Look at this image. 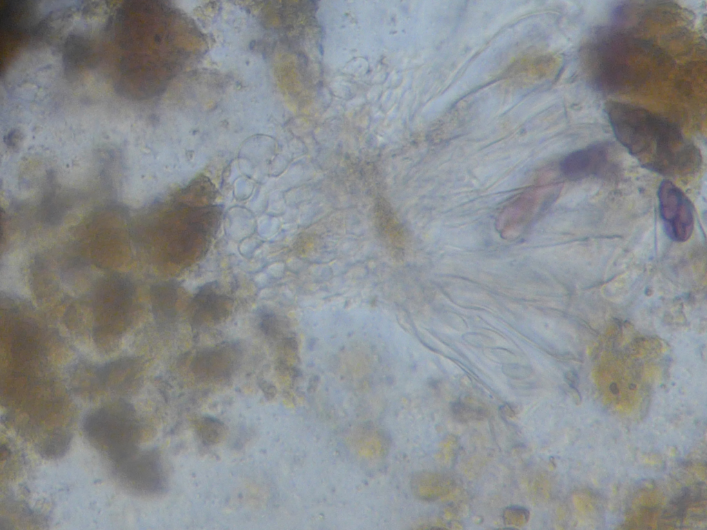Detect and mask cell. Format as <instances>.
Segmentation results:
<instances>
[{"mask_svg": "<svg viewBox=\"0 0 707 530\" xmlns=\"http://www.w3.org/2000/svg\"><path fill=\"white\" fill-rule=\"evenodd\" d=\"M605 110L615 137L641 166L672 177L691 175L699 168V150L675 123L621 102H608Z\"/></svg>", "mask_w": 707, "mask_h": 530, "instance_id": "obj_1", "label": "cell"}, {"mask_svg": "<svg viewBox=\"0 0 707 530\" xmlns=\"http://www.w3.org/2000/svg\"><path fill=\"white\" fill-rule=\"evenodd\" d=\"M88 440L117 464L136 452L138 424L133 406L124 400L90 413L84 422Z\"/></svg>", "mask_w": 707, "mask_h": 530, "instance_id": "obj_2", "label": "cell"}, {"mask_svg": "<svg viewBox=\"0 0 707 530\" xmlns=\"http://www.w3.org/2000/svg\"><path fill=\"white\" fill-rule=\"evenodd\" d=\"M657 195L666 234L674 242H686L694 228L693 210L690 200L679 188L668 179L661 182Z\"/></svg>", "mask_w": 707, "mask_h": 530, "instance_id": "obj_3", "label": "cell"}, {"mask_svg": "<svg viewBox=\"0 0 707 530\" xmlns=\"http://www.w3.org/2000/svg\"><path fill=\"white\" fill-rule=\"evenodd\" d=\"M133 294L131 284L127 279L115 277L104 282L95 300L96 315L101 326L115 331L117 326L127 320Z\"/></svg>", "mask_w": 707, "mask_h": 530, "instance_id": "obj_4", "label": "cell"}, {"mask_svg": "<svg viewBox=\"0 0 707 530\" xmlns=\"http://www.w3.org/2000/svg\"><path fill=\"white\" fill-rule=\"evenodd\" d=\"M611 166L610 149L608 144L603 143L575 150L565 157L560 164L563 175L572 181L602 176Z\"/></svg>", "mask_w": 707, "mask_h": 530, "instance_id": "obj_5", "label": "cell"}, {"mask_svg": "<svg viewBox=\"0 0 707 530\" xmlns=\"http://www.w3.org/2000/svg\"><path fill=\"white\" fill-rule=\"evenodd\" d=\"M158 463L153 455L137 451L124 460L115 464L121 480L135 491H153L159 481Z\"/></svg>", "mask_w": 707, "mask_h": 530, "instance_id": "obj_6", "label": "cell"}, {"mask_svg": "<svg viewBox=\"0 0 707 530\" xmlns=\"http://www.w3.org/2000/svg\"><path fill=\"white\" fill-rule=\"evenodd\" d=\"M135 364L127 358L110 362L97 371L98 381L116 393L126 392L135 378Z\"/></svg>", "mask_w": 707, "mask_h": 530, "instance_id": "obj_7", "label": "cell"}, {"mask_svg": "<svg viewBox=\"0 0 707 530\" xmlns=\"http://www.w3.org/2000/svg\"><path fill=\"white\" fill-rule=\"evenodd\" d=\"M153 308L155 315L161 320H168L174 316L177 299L175 285L164 283L153 288Z\"/></svg>", "mask_w": 707, "mask_h": 530, "instance_id": "obj_8", "label": "cell"}, {"mask_svg": "<svg viewBox=\"0 0 707 530\" xmlns=\"http://www.w3.org/2000/svg\"><path fill=\"white\" fill-rule=\"evenodd\" d=\"M223 300L224 297L217 295L211 287H203L195 298L197 315L202 317L208 315L212 320L218 319L226 310Z\"/></svg>", "mask_w": 707, "mask_h": 530, "instance_id": "obj_9", "label": "cell"}, {"mask_svg": "<svg viewBox=\"0 0 707 530\" xmlns=\"http://www.w3.org/2000/svg\"><path fill=\"white\" fill-rule=\"evenodd\" d=\"M70 441V435L66 431L61 429L55 430L42 441L40 453L48 458L61 457L67 451Z\"/></svg>", "mask_w": 707, "mask_h": 530, "instance_id": "obj_10", "label": "cell"}, {"mask_svg": "<svg viewBox=\"0 0 707 530\" xmlns=\"http://www.w3.org/2000/svg\"><path fill=\"white\" fill-rule=\"evenodd\" d=\"M529 518V511L521 507L511 506L504 509L503 518L508 525H523Z\"/></svg>", "mask_w": 707, "mask_h": 530, "instance_id": "obj_11", "label": "cell"}, {"mask_svg": "<svg viewBox=\"0 0 707 530\" xmlns=\"http://www.w3.org/2000/svg\"><path fill=\"white\" fill-rule=\"evenodd\" d=\"M452 411L456 418L461 421H469L478 419L483 412L478 408H474L466 404L463 402H456L452 405Z\"/></svg>", "mask_w": 707, "mask_h": 530, "instance_id": "obj_12", "label": "cell"}, {"mask_svg": "<svg viewBox=\"0 0 707 530\" xmlns=\"http://www.w3.org/2000/svg\"><path fill=\"white\" fill-rule=\"evenodd\" d=\"M502 372L512 379L522 380L528 377L532 374V369L528 366L518 364H507L503 366Z\"/></svg>", "mask_w": 707, "mask_h": 530, "instance_id": "obj_13", "label": "cell"}, {"mask_svg": "<svg viewBox=\"0 0 707 530\" xmlns=\"http://www.w3.org/2000/svg\"><path fill=\"white\" fill-rule=\"evenodd\" d=\"M463 339L472 346L481 347L489 342V338L484 335L476 333H467L463 335Z\"/></svg>", "mask_w": 707, "mask_h": 530, "instance_id": "obj_14", "label": "cell"}, {"mask_svg": "<svg viewBox=\"0 0 707 530\" xmlns=\"http://www.w3.org/2000/svg\"><path fill=\"white\" fill-rule=\"evenodd\" d=\"M500 410L502 414H506V415H508L510 417H511L512 414H514L512 407L509 404H505L503 405L501 407Z\"/></svg>", "mask_w": 707, "mask_h": 530, "instance_id": "obj_15", "label": "cell"}]
</instances>
